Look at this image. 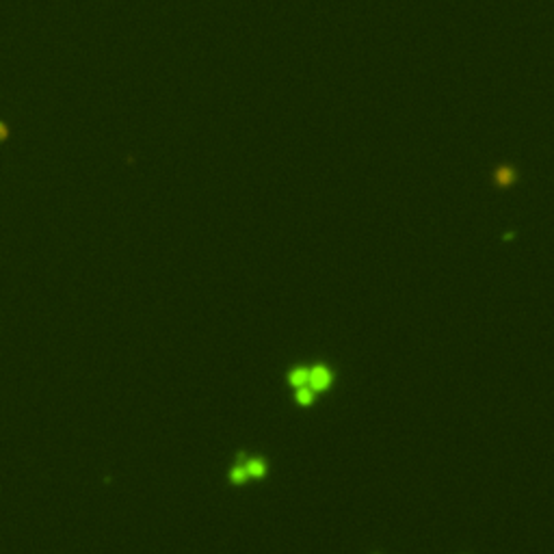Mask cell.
I'll return each instance as SVG.
<instances>
[{
  "instance_id": "1",
  "label": "cell",
  "mask_w": 554,
  "mask_h": 554,
  "mask_svg": "<svg viewBox=\"0 0 554 554\" xmlns=\"http://www.w3.org/2000/svg\"><path fill=\"white\" fill-rule=\"evenodd\" d=\"M329 381H332V375H329V370L325 366H314L312 370H307V385H310L312 390H325L329 385Z\"/></svg>"
},
{
  "instance_id": "2",
  "label": "cell",
  "mask_w": 554,
  "mask_h": 554,
  "mask_svg": "<svg viewBox=\"0 0 554 554\" xmlns=\"http://www.w3.org/2000/svg\"><path fill=\"white\" fill-rule=\"evenodd\" d=\"M245 470H247L249 477H264L266 467H264V461H260V459H251V461L245 463Z\"/></svg>"
},
{
  "instance_id": "3",
  "label": "cell",
  "mask_w": 554,
  "mask_h": 554,
  "mask_svg": "<svg viewBox=\"0 0 554 554\" xmlns=\"http://www.w3.org/2000/svg\"><path fill=\"white\" fill-rule=\"evenodd\" d=\"M290 383H292V385H297V387H303V385H307V370H303V368L292 370V372H290Z\"/></svg>"
},
{
  "instance_id": "4",
  "label": "cell",
  "mask_w": 554,
  "mask_h": 554,
  "mask_svg": "<svg viewBox=\"0 0 554 554\" xmlns=\"http://www.w3.org/2000/svg\"><path fill=\"white\" fill-rule=\"evenodd\" d=\"M247 479H249V474H247V470H245V465H236L234 470H232V481H234V483H245Z\"/></svg>"
},
{
  "instance_id": "5",
  "label": "cell",
  "mask_w": 554,
  "mask_h": 554,
  "mask_svg": "<svg viewBox=\"0 0 554 554\" xmlns=\"http://www.w3.org/2000/svg\"><path fill=\"white\" fill-rule=\"evenodd\" d=\"M297 399L299 403H303V405H307V403L312 401V387H299V392H297Z\"/></svg>"
},
{
  "instance_id": "6",
  "label": "cell",
  "mask_w": 554,
  "mask_h": 554,
  "mask_svg": "<svg viewBox=\"0 0 554 554\" xmlns=\"http://www.w3.org/2000/svg\"><path fill=\"white\" fill-rule=\"evenodd\" d=\"M496 180H498V182L505 186V184H509V182H513V171H509V169H505V171H498V174H496Z\"/></svg>"
}]
</instances>
